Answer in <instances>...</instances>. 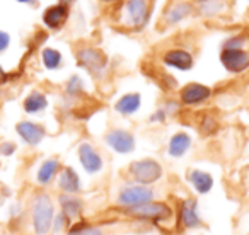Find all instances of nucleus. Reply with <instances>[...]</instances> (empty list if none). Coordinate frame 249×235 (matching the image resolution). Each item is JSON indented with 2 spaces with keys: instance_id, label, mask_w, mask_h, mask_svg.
<instances>
[{
  "instance_id": "1",
  "label": "nucleus",
  "mask_w": 249,
  "mask_h": 235,
  "mask_svg": "<svg viewBox=\"0 0 249 235\" xmlns=\"http://www.w3.org/2000/svg\"><path fill=\"white\" fill-rule=\"evenodd\" d=\"M55 206L46 193H38L31 203V223L36 235H48L52 232Z\"/></svg>"
},
{
  "instance_id": "2",
  "label": "nucleus",
  "mask_w": 249,
  "mask_h": 235,
  "mask_svg": "<svg viewBox=\"0 0 249 235\" xmlns=\"http://www.w3.org/2000/svg\"><path fill=\"white\" fill-rule=\"evenodd\" d=\"M128 174L135 184L140 186H150V184L157 183L162 177L164 170L157 160L154 159H140L135 160L128 166Z\"/></svg>"
},
{
  "instance_id": "3",
  "label": "nucleus",
  "mask_w": 249,
  "mask_h": 235,
  "mask_svg": "<svg viewBox=\"0 0 249 235\" xmlns=\"http://www.w3.org/2000/svg\"><path fill=\"white\" fill-rule=\"evenodd\" d=\"M124 215L133 217L137 220H145V221H167L173 217V210L169 204L162 203V201H150V203L140 204L135 208H121Z\"/></svg>"
},
{
  "instance_id": "4",
  "label": "nucleus",
  "mask_w": 249,
  "mask_h": 235,
  "mask_svg": "<svg viewBox=\"0 0 249 235\" xmlns=\"http://www.w3.org/2000/svg\"><path fill=\"white\" fill-rule=\"evenodd\" d=\"M150 201H154V189L150 186H140V184L124 186L123 189H120L116 198L120 208H135Z\"/></svg>"
},
{
  "instance_id": "5",
  "label": "nucleus",
  "mask_w": 249,
  "mask_h": 235,
  "mask_svg": "<svg viewBox=\"0 0 249 235\" xmlns=\"http://www.w3.org/2000/svg\"><path fill=\"white\" fill-rule=\"evenodd\" d=\"M178 221L183 228H200L203 225L200 215H198V203L193 198H186V200L179 201L178 204Z\"/></svg>"
},
{
  "instance_id": "6",
  "label": "nucleus",
  "mask_w": 249,
  "mask_h": 235,
  "mask_svg": "<svg viewBox=\"0 0 249 235\" xmlns=\"http://www.w3.org/2000/svg\"><path fill=\"white\" fill-rule=\"evenodd\" d=\"M77 58H79V63L82 67H86L90 73L94 75H101L106 68V55L103 51L96 48H82L77 53Z\"/></svg>"
},
{
  "instance_id": "7",
  "label": "nucleus",
  "mask_w": 249,
  "mask_h": 235,
  "mask_svg": "<svg viewBox=\"0 0 249 235\" xmlns=\"http://www.w3.org/2000/svg\"><path fill=\"white\" fill-rule=\"evenodd\" d=\"M106 143L118 153H130L135 149V136L126 130H111L106 135Z\"/></svg>"
},
{
  "instance_id": "8",
  "label": "nucleus",
  "mask_w": 249,
  "mask_h": 235,
  "mask_svg": "<svg viewBox=\"0 0 249 235\" xmlns=\"http://www.w3.org/2000/svg\"><path fill=\"white\" fill-rule=\"evenodd\" d=\"M220 62L229 72L241 73L249 67V53L244 50H224L220 55Z\"/></svg>"
},
{
  "instance_id": "9",
  "label": "nucleus",
  "mask_w": 249,
  "mask_h": 235,
  "mask_svg": "<svg viewBox=\"0 0 249 235\" xmlns=\"http://www.w3.org/2000/svg\"><path fill=\"white\" fill-rule=\"evenodd\" d=\"M79 160L82 164L84 170L89 174H97L103 170V157L99 155L96 149L90 143H82L79 147Z\"/></svg>"
},
{
  "instance_id": "10",
  "label": "nucleus",
  "mask_w": 249,
  "mask_h": 235,
  "mask_svg": "<svg viewBox=\"0 0 249 235\" xmlns=\"http://www.w3.org/2000/svg\"><path fill=\"white\" fill-rule=\"evenodd\" d=\"M58 201H60V208H62L63 217L69 220V223H73V221L80 220L82 211H84V201L80 200L77 194L62 193L58 196Z\"/></svg>"
},
{
  "instance_id": "11",
  "label": "nucleus",
  "mask_w": 249,
  "mask_h": 235,
  "mask_svg": "<svg viewBox=\"0 0 249 235\" xmlns=\"http://www.w3.org/2000/svg\"><path fill=\"white\" fill-rule=\"evenodd\" d=\"M212 90L207 85H201V84H188L181 89L179 97L183 104H200L203 101H207L210 97Z\"/></svg>"
},
{
  "instance_id": "12",
  "label": "nucleus",
  "mask_w": 249,
  "mask_h": 235,
  "mask_svg": "<svg viewBox=\"0 0 249 235\" xmlns=\"http://www.w3.org/2000/svg\"><path fill=\"white\" fill-rule=\"evenodd\" d=\"M16 132L19 133V136H21L28 145H33V147L41 143V140L45 138V128L36 125V123H31V121L18 123Z\"/></svg>"
},
{
  "instance_id": "13",
  "label": "nucleus",
  "mask_w": 249,
  "mask_h": 235,
  "mask_svg": "<svg viewBox=\"0 0 249 235\" xmlns=\"http://www.w3.org/2000/svg\"><path fill=\"white\" fill-rule=\"evenodd\" d=\"M58 187L65 194H77L80 191V177L72 167H63L58 176Z\"/></svg>"
},
{
  "instance_id": "14",
  "label": "nucleus",
  "mask_w": 249,
  "mask_h": 235,
  "mask_svg": "<svg viewBox=\"0 0 249 235\" xmlns=\"http://www.w3.org/2000/svg\"><path fill=\"white\" fill-rule=\"evenodd\" d=\"M126 12L133 26H143L149 17V0H128Z\"/></svg>"
},
{
  "instance_id": "15",
  "label": "nucleus",
  "mask_w": 249,
  "mask_h": 235,
  "mask_svg": "<svg viewBox=\"0 0 249 235\" xmlns=\"http://www.w3.org/2000/svg\"><path fill=\"white\" fill-rule=\"evenodd\" d=\"M164 63L178 70H190L193 67V56L186 50H169L164 55Z\"/></svg>"
},
{
  "instance_id": "16",
  "label": "nucleus",
  "mask_w": 249,
  "mask_h": 235,
  "mask_svg": "<svg viewBox=\"0 0 249 235\" xmlns=\"http://www.w3.org/2000/svg\"><path fill=\"white\" fill-rule=\"evenodd\" d=\"M188 181H190V184L193 186V189L196 191L198 194L210 193V189L213 187V177L208 172H205V170H198V169L190 170Z\"/></svg>"
},
{
  "instance_id": "17",
  "label": "nucleus",
  "mask_w": 249,
  "mask_h": 235,
  "mask_svg": "<svg viewBox=\"0 0 249 235\" xmlns=\"http://www.w3.org/2000/svg\"><path fill=\"white\" fill-rule=\"evenodd\" d=\"M58 172H60V162L56 159H48L39 167L36 181H38V184H41V186H48V184L55 179Z\"/></svg>"
},
{
  "instance_id": "18",
  "label": "nucleus",
  "mask_w": 249,
  "mask_h": 235,
  "mask_svg": "<svg viewBox=\"0 0 249 235\" xmlns=\"http://www.w3.org/2000/svg\"><path fill=\"white\" fill-rule=\"evenodd\" d=\"M140 107V96L139 94H124L123 97L118 99V102L114 104V109L123 116H130V114L137 113Z\"/></svg>"
},
{
  "instance_id": "19",
  "label": "nucleus",
  "mask_w": 249,
  "mask_h": 235,
  "mask_svg": "<svg viewBox=\"0 0 249 235\" xmlns=\"http://www.w3.org/2000/svg\"><path fill=\"white\" fill-rule=\"evenodd\" d=\"M191 147V138L188 133H176V135L171 138L169 147H167V152L171 157H183L184 153L190 150Z\"/></svg>"
},
{
  "instance_id": "20",
  "label": "nucleus",
  "mask_w": 249,
  "mask_h": 235,
  "mask_svg": "<svg viewBox=\"0 0 249 235\" xmlns=\"http://www.w3.org/2000/svg\"><path fill=\"white\" fill-rule=\"evenodd\" d=\"M65 19H67V7L62 4L46 9L45 16H43V21H45V24L48 28H60L65 22Z\"/></svg>"
},
{
  "instance_id": "21",
  "label": "nucleus",
  "mask_w": 249,
  "mask_h": 235,
  "mask_svg": "<svg viewBox=\"0 0 249 235\" xmlns=\"http://www.w3.org/2000/svg\"><path fill=\"white\" fill-rule=\"evenodd\" d=\"M46 106H48V101H46L45 94H41V92L29 94L24 101V111L26 113H31V114L39 113V111H43Z\"/></svg>"
},
{
  "instance_id": "22",
  "label": "nucleus",
  "mask_w": 249,
  "mask_h": 235,
  "mask_svg": "<svg viewBox=\"0 0 249 235\" xmlns=\"http://www.w3.org/2000/svg\"><path fill=\"white\" fill-rule=\"evenodd\" d=\"M191 11H193V9H191L190 4H176L167 11L164 21H166L167 24H176V22H179L181 19L188 17Z\"/></svg>"
},
{
  "instance_id": "23",
  "label": "nucleus",
  "mask_w": 249,
  "mask_h": 235,
  "mask_svg": "<svg viewBox=\"0 0 249 235\" xmlns=\"http://www.w3.org/2000/svg\"><path fill=\"white\" fill-rule=\"evenodd\" d=\"M41 58H43L45 67H46V68H50V70L58 68L60 63H62V55H60V51H56V50H53V48L43 50Z\"/></svg>"
},
{
  "instance_id": "24",
  "label": "nucleus",
  "mask_w": 249,
  "mask_h": 235,
  "mask_svg": "<svg viewBox=\"0 0 249 235\" xmlns=\"http://www.w3.org/2000/svg\"><path fill=\"white\" fill-rule=\"evenodd\" d=\"M215 130H217V121H215L213 118L207 116L203 121H201V132H203L205 135H210V133H213Z\"/></svg>"
},
{
  "instance_id": "25",
  "label": "nucleus",
  "mask_w": 249,
  "mask_h": 235,
  "mask_svg": "<svg viewBox=\"0 0 249 235\" xmlns=\"http://www.w3.org/2000/svg\"><path fill=\"white\" fill-rule=\"evenodd\" d=\"M69 223V220H67L65 217H63V213L60 211L58 215H56L55 218H53V225H52V230L53 232H60V230H63L65 228V225Z\"/></svg>"
},
{
  "instance_id": "26",
  "label": "nucleus",
  "mask_w": 249,
  "mask_h": 235,
  "mask_svg": "<svg viewBox=\"0 0 249 235\" xmlns=\"http://www.w3.org/2000/svg\"><path fill=\"white\" fill-rule=\"evenodd\" d=\"M242 45H244V39L232 38V39H229V41L224 45V50H242Z\"/></svg>"
},
{
  "instance_id": "27",
  "label": "nucleus",
  "mask_w": 249,
  "mask_h": 235,
  "mask_svg": "<svg viewBox=\"0 0 249 235\" xmlns=\"http://www.w3.org/2000/svg\"><path fill=\"white\" fill-rule=\"evenodd\" d=\"M87 225L84 223V221H75V225H72V228L69 230V234L67 235H84V230H86Z\"/></svg>"
},
{
  "instance_id": "28",
  "label": "nucleus",
  "mask_w": 249,
  "mask_h": 235,
  "mask_svg": "<svg viewBox=\"0 0 249 235\" xmlns=\"http://www.w3.org/2000/svg\"><path fill=\"white\" fill-rule=\"evenodd\" d=\"M82 89V85H80V79L79 77H72L69 82V87H67V90H69L70 94H75L79 92V90Z\"/></svg>"
},
{
  "instance_id": "29",
  "label": "nucleus",
  "mask_w": 249,
  "mask_h": 235,
  "mask_svg": "<svg viewBox=\"0 0 249 235\" xmlns=\"http://www.w3.org/2000/svg\"><path fill=\"white\" fill-rule=\"evenodd\" d=\"M16 152V145L12 142H5L0 145V155H12Z\"/></svg>"
},
{
  "instance_id": "30",
  "label": "nucleus",
  "mask_w": 249,
  "mask_h": 235,
  "mask_svg": "<svg viewBox=\"0 0 249 235\" xmlns=\"http://www.w3.org/2000/svg\"><path fill=\"white\" fill-rule=\"evenodd\" d=\"M9 45H11V36H9L7 33L0 31V53L5 51V50L9 48Z\"/></svg>"
},
{
  "instance_id": "31",
  "label": "nucleus",
  "mask_w": 249,
  "mask_h": 235,
  "mask_svg": "<svg viewBox=\"0 0 249 235\" xmlns=\"http://www.w3.org/2000/svg\"><path fill=\"white\" fill-rule=\"evenodd\" d=\"M84 235H104V232L101 230L99 227H92V225H87L86 230H84Z\"/></svg>"
},
{
  "instance_id": "32",
  "label": "nucleus",
  "mask_w": 249,
  "mask_h": 235,
  "mask_svg": "<svg viewBox=\"0 0 249 235\" xmlns=\"http://www.w3.org/2000/svg\"><path fill=\"white\" fill-rule=\"evenodd\" d=\"M5 80V72H4V68L0 67V82H4Z\"/></svg>"
},
{
  "instance_id": "33",
  "label": "nucleus",
  "mask_w": 249,
  "mask_h": 235,
  "mask_svg": "<svg viewBox=\"0 0 249 235\" xmlns=\"http://www.w3.org/2000/svg\"><path fill=\"white\" fill-rule=\"evenodd\" d=\"M18 2H22V4H28V2H31V0H18Z\"/></svg>"
},
{
  "instance_id": "34",
  "label": "nucleus",
  "mask_w": 249,
  "mask_h": 235,
  "mask_svg": "<svg viewBox=\"0 0 249 235\" xmlns=\"http://www.w3.org/2000/svg\"><path fill=\"white\" fill-rule=\"evenodd\" d=\"M104 2H114V0H104Z\"/></svg>"
}]
</instances>
